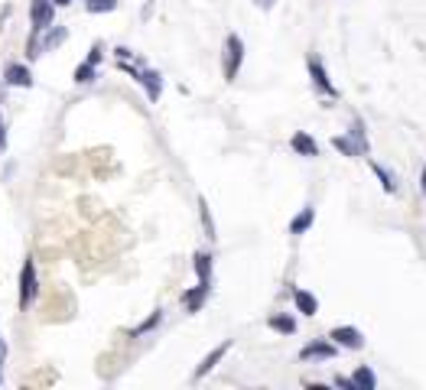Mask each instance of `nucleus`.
<instances>
[{"mask_svg": "<svg viewBox=\"0 0 426 390\" xmlns=\"http://www.w3.org/2000/svg\"><path fill=\"white\" fill-rule=\"evenodd\" d=\"M371 170H374V176L381 179V186H384V192H388V195H394V192H397V179L390 176V170H384L378 160H371Z\"/></svg>", "mask_w": 426, "mask_h": 390, "instance_id": "obj_18", "label": "nucleus"}, {"mask_svg": "<svg viewBox=\"0 0 426 390\" xmlns=\"http://www.w3.org/2000/svg\"><path fill=\"white\" fill-rule=\"evenodd\" d=\"M293 303H296V309L303 315H316L319 313V299H316L309 290H303V286H296L293 290Z\"/></svg>", "mask_w": 426, "mask_h": 390, "instance_id": "obj_13", "label": "nucleus"}, {"mask_svg": "<svg viewBox=\"0 0 426 390\" xmlns=\"http://www.w3.org/2000/svg\"><path fill=\"white\" fill-rule=\"evenodd\" d=\"M3 82L13 88H33V72L23 62H10V66H3Z\"/></svg>", "mask_w": 426, "mask_h": 390, "instance_id": "obj_10", "label": "nucleus"}, {"mask_svg": "<svg viewBox=\"0 0 426 390\" xmlns=\"http://www.w3.org/2000/svg\"><path fill=\"white\" fill-rule=\"evenodd\" d=\"M254 3H257V7H260V10H274V3H277V0H254Z\"/></svg>", "mask_w": 426, "mask_h": 390, "instance_id": "obj_28", "label": "nucleus"}, {"mask_svg": "<svg viewBox=\"0 0 426 390\" xmlns=\"http://www.w3.org/2000/svg\"><path fill=\"white\" fill-rule=\"evenodd\" d=\"M88 13H114L117 10V0H85Z\"/></svg>", "mask_w": 426, "mask_h": 390, "instance_id": "obj_23", "label": "nucleus"}, {"mask_svg": "<svg viewBox=\"0 0 426 390\" xmlns=\"http://www.w3.org/2000/svg\"><path fill=\"white\" fill-rule=\"evenodd\" d=\"M199 215H202V225H205V238L215 241V221H212V215H209V205H205V199H199Z\"/></svg>", "mask_w": 426, "mask_h": 390, "instance_id": "obj_24", "label": "nucleus"}, {"mask_svg": "<svg viewBox=\"0 0 426 390\" xmlns=\"http://www.w3.org/2000/svg\"><path fill=\"white\" fill-rule=\"evenodd\" d=\"M72 78H75L78 85H91V82L98 78V66H91V62H82V66H75Z\"/></svg>", "mask_w": 426, "mask_h": 390, "instance_id": "obj_21", "label": "nucleus"}, {"mask_svg": "<svg viewBox=\"0 0 426 390\" xmlns=\"http://www.w3.org/2000/svg\"><path fill=\"white\" fill-rule=\"evenodd\" d=\"M313 221H316V209H313V205H306V209L300 211V215H296L293 221H290V234H293V238L306 234V231L313 228Z\"/></svg>", "mask_w": 426, "mask_h": 390, "instance_id": "obj_14", "label": "nucleus"}, {"mask_svg": "<svg viewBox=\"0 0 426 390\" xmlns=\"http://www.w3.org/2000/svg\"><path fill=\"white\" fill-rule=\"evenodd\" d=\"M3 361H7V342H3V335H0V368H3Z\"/></svg>", "mask_w": 426, "mask_h": 390, "instance_id": "obj_27", "label": "nucleus"}, {"mask_svg": "<svg viewBox=\"0 0 426 390\" xmlns=\"http://www.w3.org/2000/svg\"><path fill=\"white\" fill-rule=\"evenodd\" d=\"M290 147H293V153H300V156H319V143L303 130L290 137Z\"/></svg>", "mask_w": 426, "mask_h": 390, "instance_id": "obj_12", "label": "nucleus"}, {"mask_svg": "<svg viewBox=\"0 0 426 390\" xmlns=\"http://www.w3.org/2000/svg\"><path fill=\"white\" fill-rule=\"evenodd\" d=\"M420 192L426 195V166H423V182H420Z\"/></svg>", "mask_w": 426, "mask_h": 390, "instance_id": "obj_30", "label": "nucleus"}, {"mask_svg": "<svg viewBox=\"0 0 426 390\" xmlns=\"http://www.w3.org/2000/svg\"><path fill=\"white\" fill-rule=\"evenodd\" d=\"M374 387H378L374 371H371V368H358L355 377H351V390H374Z\"/></svg>", "mask_w": 426, "mask_h": 390, "instance_id": "obj_16", "label": "nucleus"}, {"mask_svg": "<svg viewBox=\"0 0 426 390\" xmlns=\"http://www.w3.org/2000/svg\"><path fill=\"white\" fill-rule=\"evenodd\" d=\"M72 0H52V7H68Z\"/></svg>", "mask_w": 426, "mask_h": 390, "instance_id": "obj_29", "label": "nucleus"}, {"mask_svg": "<svg viewBox=\"0 0 426 390\" xmlns=\"http://www.w3.org/2000/svg\"><path fill=\"white\" fill-rule=\"evenodd\" d=\"M267 325H270V329H274V332H280V335H293L296 332V319L293 315H270V319H267Z\"/></svg>", "mask_w": 426, "mask_h": 390, "instance_id": "obj_17", "label": "nucleus"}, {"mask_svg": "<svg viewBox=\"0 0 426 390\" xmlns=\"http://www.w3.org/2000/svg\"><path fill=\"white\" fill-rule=\"evenodd\" d=\"M212 264H215V260H212V254L209 250H199V254H196V276H199V280H212Z\"/></svg>", "mask_w": 426, "mask_h": 390, "instance_id": "obj_20", "label": "nucleus"}, {"mask_svg": "<svg viewBox=\"0 0 426 390\" xmlns=\"http://www.w3.org/2000/svg\"><path fill=\"white\" fill-rule=\"evenodd\" d=\"M7 150V127H3V117H0V153Z\"/></svg>", "mask_w": 426, "mask_h": 390, "instance_id": "obj_26", "label": "nucleus"}, {"mask_svg": "<svg viewBox=\"0 0 426 390\" xmlns=\"http://www.w3.org/2000/svg\"><path fill=\"white\" fill-rule=\"evenodd\" d=\"M329 342H335L339 348H348V352H361L365 348V335L355 325H339V329L329 332Z\"/></svg>", "mask_w": 426, "mask_h": 390, "instance_id": "obj_6", "label": "nucleus"}, {"mask_svg": "<svg viewBox=\"0 0 426 390\" xmlns=\"http://www.w3.org/2000/svg\"><path fill=\"white\" fill-rule=\"evenodd\" d=\"M101 59H105V49H101V43H95V46H91V52H88V59H85V62H91V66H98Z\"/></svg>", "mask_w": 426, "mask_h": 390, "instance_id": "obj_25", "label": "nucleus"}, {"mask_svg": "<svg viewBox=\"0 0 426 390\" xmlns=\"http://www.w3.org/2000/svg\"><path fill=\"white\" fill-rule=\"evenodd\" d=\"M117 68H121V72H127L137 85L147 88V98H150V101H160V95H163V75L156 72V68H140V66H133L131 59L117 62Z\"/></svg>", "mask_w": 426, "mask_h": 390, "instance_id": "obj_2", "label": "nucleus"}, {"mask_svg": "<svg viewBox=\"0 0 426 390\" xmlns=\"http://www.w3.org/2000/svg\"><path fill=\"white\" fill-rule=\"evenodd\" d=\"M160 322H163V309H156V313H153L150 319H143V322L137 325V329H131V332H127V338H140V335L153 332V329H156Z\"/></svg>", "mask_w": 426, "mask_h": 390, "instance_id": "obj_19", "label": "nucleus"}, {"mask_svg": "<svg viewBox=\"0 0 426 390\" xmlns=\"http://www.w3.org/2000/svg\"><path fill=\"white\" fill-rule=\"evenodd\" d=\"M306 68H309L313 88L319 91V95L339 98V91H335V85H332V78H329V72H325V66H322V59H319V56H309V59H306Z\"/></svg>", "mask_w": 426, "mask_h": 390, "instance_id": "obj_5", "label": "nucleus"}, {"mask_svg": "<svg viewBox=\"0 0 426 390\" xmlns=\"http://www.w3.org/2000/svg\"><path fill=\"white\" fill-rule=\"evenodd\" d=\"M335 354H339V345L329 342V338H316L300 352V361H329Z\"/></svg>", "mask_w": 426, "mask_h": 390, "instance_id": "obj_7", "label": "nucleus"}, {"mask_svg": "<svg viewBox=\"0 0 426 390\" xmlns=\"http://www.w3.org/2000/svg\"><path fill=\"white\" fill-rule=\"evenodd\" d=\"M241 66H244V39L237 33H228L225 49H221V75H225V82H235Z\"/></svg>", "mask_w": 426, "mask_h": 390, "instance_id": "obj_1", "label": "nucleus"}, {"mask_svg": "<svg viewBox=\"0 0 426 390\" xmlns=\"http://www.w3.org/2000/svg\"><path fill=\"white\" fill-rule=\"evenodd\" d=\"M228 352H231V342H221V345H215V348H212V352H209V354H205V358H202V361H199V368L192 371V381H202V377H209V374L218 368V361H221V358H225Z\"/></svg>", "mask_w": 426, "mask_h": 390, "instance_id": "obj_8", "label": "nucleus"}, {"mask_svg": "<svg viewBox=\"0 0 426 390\" xmlns=\"http://www.w3.org/2000/svg\"><path fill=\"white\" fill-rule=\"evenodd\" d=\"M56 23V7L52 0H29V27L33 33H43L46 27Z\"/></svg>", "mask_w": 426, "mask_h": 390, "instance_id": "obj_4", "label": "nucleus"}, {"mask_svg": "<svg viewBox=\"0 0 426 390\" xmlns=\"http://www.w3.org/2000/svg\"><path fill=\"white\" fill-rule=\"evenodd\" d=\"M348 137L355 143H358V150H361V156H368L371 153V143H368V130H365V121H361L358 114L351 117V130H348Z\"/></svg>", "mask_w": 426, "mask_h": 390, "instance_id": "obj_15", "label": "nucleus"}, {"mask_svg": "<svg viewBox=\"0 0 426 390\" xmlns=\"http://www.w3.org/2000/svg\"><path fill=\"white\" fill-rule=\"evenodd\" d=\"M36 296H39L36 260H23V267H20V296H17L20 313H29V306L36 303Z\"/></svg>", "mask_w": 426, "mask_h": 390, "instance_id": "obj_3", "label": "nucleus"}, {"mask_svg": "<svg viewBox=\"0 0 426 390\" xmlns=\"http://www.w3.org/2000/svg\"><path fill=\"white\" fill-rule=\"evenodd\" d=\"M209 293H212V280H199L192 290H186V293H182L186 313H199L202 306H205V299H209Z\"/></svg>", "mask_w": 426, "mask_h": 390, "instance_id": "obj_9", "label": "nucleus"}, {"mask_svg": "<svg viewBox=\"0 0 426 390\" xmlns=\"http://www.w3.org/2000/svg\"><path fill=\"white\" fill-rule=\"evenodd\" d=\"M66 39H68V29H66V27H46V29H43V33L36 36L39 56H43V52H52V49L62 46Z\"/></svg>", "mask_w": 426, "mask_h": 390, "instance_id": "obj_11", "label": "nucleus"}, {"mask_svg": "<svg viewBox=\"0 0 426 390\" xmlns=\"http://www.w3.org/2000/svg\"><path fill=\"white\" fill-rule=\"evenodd\" d=\"M332 147H335L339 153H345V156H361L358 143L351 140V137H335V140H332Z\"/></svg>", "mask_w": 426, "mask_h": 390, "instance_id": "obj_22", "label": "nucleus"}]
</instances>
